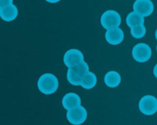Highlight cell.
<instances>
[{
  "label": "cell",
  "instance_id": "obj_18",
  "mask_svg": "<svg viewBox=\"0 0 157 125\" xmlns=\"http://www.w3.org/2000/svg\"><path fill=\"white\" fill-rule=\"evenodd\" d=\"M45 1L49 3H57L58 2L61 1V0H45Z\"/></svg>",
  "mask_w": 157,
  "mask_h": 125
},
{
  "label": "cell",
  "instance_id": "obj_19",
  "mask_svg": "<svg viewBox=\"0 0 157 125\" xmlns=\"http://www.w3.org/2000/svg\"><path fill=\"white\" fill-rule=\"evenodd\" d=\"M155 38H156V39L157 40V29L156 30V32H155Z\"/></svg>",
  "mask_w": 157,
  "mask_h": 125
},
{
  "label": "cell",
  "instance_id": "obj_5",
  "mask_svg": "<svg viewBox=\"0 0 157 125\" xmlns=\"http://www.w3.org/2000/svg\"><path fill=\"white\" fill-rule=\"evenodd\" d=\"M132 56L136 62H147L152 56V50L148 44L145 43H139L132 49Z\"/></svg>",
  "mask_w": 157,
  "mask_h": 125
},
{
  "label": "cell",
  "instance_id": "obj_16",
  "mask_svg": "<svg viewBox=\"0 0 157 125\" xmlns=\"http://www.w3.org/2000/svg\"><path fill=\"white\" fill-rule=\"evenodd\" d=\"M13 4V0H0V7Z\"/></svg>",
  "mask_w": 157,
  "mask_h": 125
},
{
  "label": "cell",
  "instance_id": "obj_11",
  "mask_svg": "<svg viewBox=\"0 0 157 125\" xmlns=\"http://www.w3.org/2000/svg\"><path fill=\"white\" fill-rule=\"evenodd\" d=\"M18 8L14 4L0 7V15L3 21L8 22L14 21L18 17Z\"/></svg>",
  "mask_w": 157,
  "mask_h": 125
},
{
  "label": "cell",
  "instance_id": "obj_4",
  "mask_svg": "<svg viewBox=\"0 0 157 125\" xmlns=\"http://www.w3.org/2000/svg\"><path fill=\"white\" fill-rule=\"evenodd\" d=\"M138 106L144 115H153L157 112V98L152 95L143 96L140 100Z\"/></svg>",
  "mask_w": 157,
  "mask_h": 125
},
{
  "label": "cell",
  "instance_id": "obj_3",
  "mask_svg": "<svg viewBox=\"0 0 157 125\" xmlns=\"http://www.w3.org/2000/svg\"><path fill=\"white\" fill-rule=\"evenodd\" d=\"M101 24L106 30L119 27L121 24V15L113 9L105 11L101 17Z\"/></svg>",
  "mask_w": 157,
  "mask_h": 125
},
{
  "label": "cell",
  "instance_id": "obj_17",
  "mask_svg": "<svg viewBox=\"0 0 157 125\" xmlns=\"http://www.w3.org/2000/svg\"><path fill=\"white\" fill-rule=\"evenodd\" d=\"M153 72V75H154V76L157 79V63L155 65Z\"/></svg>",
  "mask_w": 157,
  "mask_h": 125
},
{
  "label": "cell",
  "instance_id": "obj_14",
  "mask_svg": "<svg viewBox=\"0 0 157 125\" xmlns=\"http://www.w3.org/2000/svg\"><path fill=\"white\" fill-rule=\"evenodd\" d=\"M97 82H98V78L96 74L90 71L83 77L81 86L85 89H92L97 85Z\"/></svg>",
  "mask_w": 157,
  "mask_h": 125
},
{
  "label": "cell",
  "instance_id": "obj_12",
  "mask_svg": "<svg viewBox=\"0 0 157 125\" xmlns=\"http://www.w3.org/2000/svg\"><path fill=\"white\" fill-rule=\"evenodd\" d=\"M104 81L105 85L109 88H117L121 82V76L118 72L111 70L106 73Z\"/></svg>",
  "mask_w": 157,
  "mask_h": 125
},
{
  "label": "cell",
  "instance_id": "obj_6",
  "mask_svg": "<svg viewBox=\"0 0 157 125\" xmlns=\"http://www.w3.org/2000/svg\"><path fill=\"white\" fill-rule=\"evenodd\" d=\"M67 121L74 125H80L86 121L87 117V111L84 107L80 106L67 110L66 114Z\"/></svg>",
  "mask_w": 157,
  "mask_h": 125
},
{
  "label": "cell",
  "instance_id": "obj_2",
  "mask_svg": "<svg viewBox=\"0 0 157 125\" xmlns=\"http://www.w3.org/2000/svg\"><path fill=\"white\" fill-rule=\"evenodd\" d=\"M90 72L89 66L85 61L75 66L69 67L67 71V82L72 85H81L83 77Z\"/></svg>",
  "mask_w": 157,
  "mask_h": 125
},
{
  "label": "cell",
  "instance_id": "obj_1",
  "mask_svg": "<svg viewBox=\"0 0 157 125\" xmlns=\"http://www.w3.org/2000/svg\"><path fill=\"white\" fill-rule=\"evenodd\" d=\"M59 82L55 75L46 73L41 75L37 82L38 90L44 95L54 94L58 90Z\"/></svg>",
  "mask_w": 157,
  "mask_h": 125
},
{
  "label": "cell",
  "instance_id": "obj_13",
  "mask_svg": "<svg viewBox=\"0 0 157 125\" xmlns=\"http://www.w3.org/2000/svg\"><path fill=\"white\" fill-rule=\"evenodd\" d=\"M145 19L144 17L140 15L139 13L136 12L135 11L130 12L126 18V24L130 27H134L136 25L144 24Z\"/></svg>",
  "mask_w": 157,
  "mask_h": 125
},
{
  "label": "cell",
  "instance_id": "obj_9",
  "mask_svg": "<svg viewBox=\"0 0 157 125\" xmlns=\"http://www.w3.org/2000/svg\"><path fill=\"white\" fill-rule=\"evenodd\" d=\"M105 39L111 45H118L124 40V30L119 27L108 29L105 32Z\"/></svg>",
  "mask_w": 157,
  "mask_h": 125
},
{
  "label": "cell",
  "instance_id": "obj_15",
  "mask_svg": "<svg viewBox=\"0 0 157 125\" xmlns=\"http://www.w3.org/2000/svg\"><path fill=\"white\" fill-rule=\"evenodd\" d=\"M130 34L134 38L140 39L144 38L147 34V28L144 24L134 26V27H130Z\"/></svg>",
  "mask_w": 157,
  "mask_h": 125
},
{
  "label": "cell",
  "instance_id": "obj_7",
  "mask_svg": "<svg viewBox=\"0 0 157 125\" xmlns=\"http://www.w3.org/2000/svg\"><path fill=\"white\" fill-rule=\"evenodd\" d=\"M64 63L67 68L78 65L84 61V56L82 52L78 49L72 48L67 50L64 55Z\"/></svg>",
  "mask_w": 157,
  "mask_h": 125
},
{
  "label": "cell",
  "instance_id": "obj_8",
  "mask_svg": "<svg viewBox=\"0 0 157 125\" xmlns=\"http://www.w3.org/2000/svg\"><path fill=\"white\" fill-rule=\"evenodd\" d=\"M133 11L146 18L154 12V4L151 0H136L133 5Z\"/></svg>",
  "mask_w": 157,
  "mask_h": 125
},
{
  "label": "cell",
  "instance_id": "obj_20",
  "mask_svg": "<svg viewBox=\"0 0 157 125\" xmlns=\"http://www.w3.org/2000/svg\"><path fill=\"white\" fill-rule=\"evenodd\" d=\"M156 52H157V45H156Z\"/></svg>",
  "mask_w": 157,
  "mask_h": 125
},
{
  "label": "cell",
  "instance_id": "obj_10",
  "mask_svg": "<svg viewBox=\"0 0 157 125\" xmlns=\"http://www.w3.org/2000/svg\"><path fill=\"white\" fill-rule=\"evenodd\" d=\"M61 104L64 109L67 111L81 105V98L77 93L68 92L63 97Z\"/></svg>",
  "mask_w": 157,
  "mask_h": 125
}]
</instances>
